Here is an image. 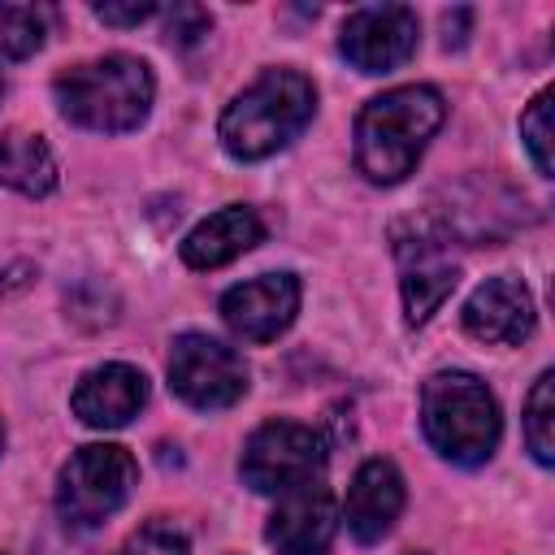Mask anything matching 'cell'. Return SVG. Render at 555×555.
Listing matches in <instances>:
<instances>
[{"mask_svg": "<svg viewBox=\"0 0 555 555\" xmlns=\"http://www.w3.org/2000/svg\"><path fill=\"white\" fill-rule=\"evenodd\" d=\"M447 104L434 87H395L373 95L356 117V165L369 182H399L442 126Z\"/></svg>", "mask_w": 555, "mask_h": 555, "instance_id": "6da1fadb", "label": "cell"}, {"mask_svg": "<svg viewBox=\"0 0 555 555\" xmlns=\"http://www.w3.org/2000/svg\"><path fill=\"white\" fill-rule=\"evenodd\" d=\"M317 108V91L299 69H264L243 95H234L217 121V139L234 160H264L286 147Z\"/></svg>", "mask_w": 555, "mask_h": 555, "instance_id": "7a4b0ae2", "label": "cell"}, {"mask_svg": "<svg viewBox=\"0 0 555 555\" xmlns=\"http://www.w3.org/2000/svg\"><path fill=\"white\" fill-rule=\"evenodd\" d=\"M61 113L82 126V130H100V134H121L134 130L156 95L152 69L139 56L113 52L100 61H82L65 74H56L52 82Z\"/></svg>", "mask_w": 555, "mask_h": 555, "instance_id": "3957f363", "label": "cell"}, {"mask_svg": "<svg viewBox=\"0 0 555 555\" xmlns=\"http://www.w3.org/2000/svg\"><path fill=\"white\" fill-rule=\"evenodd\" d=\"M421 425L451 464H481L499 447V403L473 373H434L421 390Z\"/></svg>", "mask_w": 555, "mask_h": 555, "instance_id": "277c9868", "label": "cell"}, {"mask_svg": "<svg viewBox=\"0 0 555 555\" xmlns=\"http://www.w3.org/2000/svg\"><path fill=\"white\" fill-rule=\"evenodd\" d=\"M134 481H139V464L126 447L113 442L78 447L56 477V512L65 525L91 529L130 499Z\"/></svg>", "mask_w": 555, "mask_h": 555, "instance_id": "5b68a950", "label": "cell"}, {"mask_svg": "<svg viewBox=\"0 0 555 555\" xmlns=\"http://www.w3.org/2000/svg\"><path fill=\"white\" fill-rule=\"evenodd\" d=\"M321 464H325V438L312 425H299V421H264L247 438L243 460H238V473H243V481L256 494H286L295 486L317 481Z\"/></svg>", "mask_w": 555, "mask_h": 555, "instance_id": "8992f818", "label": "cell"}, {"mask_svg": "<svg viewBox=\"0 0 555 555\" xmlns=\"http://www.w3.org/2000/svg\"><path fill=\"white\" fill-rule=\"evenodd\" d=\"M169 386L182 403L199 412L234 408L247 390V364L234 347L208 334H182L169 347Z\"/></svg>", "mask_w": 555, "mask_h": 555, "instance_id": "52a82bcc", "label": "cell"}, {"mask_svg": "<svg viewBox=\"0 0 555 555\" xmlns=\"http://www.w3.org/2000/svg\"><path fill=\"white\" fill-rule=\"evenodd\" d=\"M416 13L408 4H369L343 22L338 48L360 74H390L416 52Z\"/></svg>", "mask_w": 555, "mask_h": 555, "instance_id": "ba28073f", "label": "cell"}, {"mask_svg": "<svg viewBox=\"0 0 555 555\" xmlns=\"http://www.w3.org/2000/svg\"><path fill=\"white\" fill-rule=\"evenodd\" d=\"M395 251H399V286H403L408 321L421 325L451 295V286L460 278V264L451 260L447 238L434 234V230H425V225H416V234H399L395 238Z\"/></svg>", "mask_w": 555, "mask_h": 555, "instance_id": "9c48e42d", "label": "cell"}, {"mask_svg": "<svg viewBox=\"0 0 555 555\" xmlns=\"http://www.w3.org/2000/svg\"><path fill=\"white\" fill-rule=\"evenodd\" d=\"M299 312L295 273H260L221 295V317L243 343H273Z\"/></svg>", "mask_w": 555, "mask_h": 555, "instance_id": "30bf717a", "label": "cell"}, {"mask_svg": "<svg viewBox=\"0 0 555 555\" xmlns=\"http://www.w3.org/2000/svg\"><path fill=\"white\" fill-rule=\"evenodd\" d=\"M338 529V507L334 494L321 481L295 486L282 494L278 512L264 525V538L278 555H325Z\"/></svg>", "mask_w": 555, "mask_h": 555, "instance_id": "8fae6325", "label": "cell"}, {"mask_svg": "<svg viewBox=\"0 0 555 555\" xmlns=\"http://www.w3.org/2000/svg\"><path fill=\"white\" fill-rule=\"evenodd\" d=\"M464 330L481 343L512 347L533 330V295L520 278H486L464 304Z\"/></svg>", "mask_w": 555, "mask_h": 555, "instance_id": "7c38bea8", "label": "cell"}, {"mask_svg": "<svg viewBox=\"0 0 555 555\" xmlns=\"http://www.w3.org/2000/svg\"><path fill=\"white\" fill-rule=\"evenodd\" d=\"M403 512V477L390 460H364L347 486L343 520L356 542H382Z\"/></svg>", "mask_w": 555, "mask_h": 555, "instance_id": "4fadbf2b", "label": "cell"}, {"mask_svg": "<svg viewBox=\"0 0 555 555\" xmlns=\"http://www.w3.org/2000/svg\"><path fill=\"white\" fill-rule=\"evenodd\" d=\"M74 416L91 429H121L147 403V377L130 364H100L74 386Z\"/></svg>", "mask_w": 555, "mask_h": 555, "instance_id": "5bb4252c", "label": "cell"}, {"mask_svg": "<svg viewBox=\"0 0 555 555\" xmlns=\"http://www.w3.org/2000/svg\"><path fill=\"white\" fill-rule=\"evenodd\" d=\"M260 238H264L260 217H256L251 208H243V204H230V208L204 217V221L182 238V260H186L191 269H221V264H230L234 256L251 251Z\"/></svg>", "mask_w": 555, "mask_h": 555, "instance_id": "9a60e30c", "label": "cell"}, {"mask_svg": "<svg viewBox=\"0 0 555 555\" xmlns=\"http://www.w3.org/2000/svg\"><path fill=\"white\" fill-rule=\"evenodd\" d=\"M0 182L22 195H48L56 186V156L39 134L4 130L0 134Z\"/></svg>", "mask_w": 555, "mask_h": 555, "instance_id": "2e32d148", "label": "cell"}, {"mask_svg": "<svg viewBox=\"0 0 555 555\" xmlns=\"http://www.w3.org/2000/svg\"><path fill=\"white\" fill-rule=\"evenodd\" d=\"M43 43V13L35 4H0V61H22Z\"/></svg>", "mask_w": 555, "mask_h": 555, "instance_id": "e0dca14e", "label": "cell"}, {"mask_svg": "<svg viewBox=\"0 0 555 555\" xmlns=\"http://www.w3.org/2000/svg\"><path fill=\"white\" fill-rule=\"evenodd\" d=\"M551 386H555V373H542L529 390V403H525V442H529L538 464H555V438H551L555 399H551Z\"/></svg>", "mask_w": 555, "mask_h": 555, "instance_id": "ac0fdd59", "label": "cell"}, {"mask_svg": "<svg viewBox=\"0 0 555 555\" xmlns=\"http://www.w3.org/2000/svg\"><path fill=\"white\" fill-rule=\"evenodd\" d=\"M520 139H525L538 173L551 178V169H555V160H551V91H538L533 104L520 113Z\"/></svg>", "mask_w": 555, "mask_h": 555, "instance_id": "d6986e66", "label": "cell"}, {"mask_svg": "<svg viewBox=\"0 0 555 555\" xmlns=\"http://www.w3.org/2000/svg\"><path fill=\"white\" fill-rule=\"evenodd\" d=\"M117 555H186V538L173 525H143Z\"/></svg>", "mask_w": 555, "mask_h": 555, "instance_id": "ffe728a7", "label": "cell"}, {"mask_svg": "<svg viewBox=\"0 0 555 555\" xmlns=\"http://www.w3.org/2000/svg\"><path fill=\"white\" fill-rule=\"evenodd\" d=\"M208 26H212L208 9H199V4H173L165 35H169V43H182L186 48V43H199L208 35Z\"/></svg>", "mask_w": 555, "mask_h": 555, "instance_id": "44dd1931", "label": "cell"}, {"mask_svg": "<svg viewBox=\"0 0 555 555\" xmlns=\"http://www.w3.org/2000/svg\"><path fill=\"white\" fill-rule=\"evenodd\" d=\"M156 13V4H95V17L108 26H139Z\"/></svg>", "mask_w": 555, "mask_h": 555, "instance_id": "7402d4cb", "label": "cell"}, {"mask_svg": "<svg viewBox=\"0 0 555 555\" xmlns=\"http://www.w3.org/2000/svg\"><path fill=\"white\" fill-rule=\"evenodd\" d=\"M0 442H4V425H0Z\"/></svg>", "mask_w": 555, "mask_h": 555, "instance_id": "603a6c76", "label": "cell"}, {"mask_svg": "<svg viewBox=\"0 0 555 555\" xmlns=\"http://www.w3.org/2000/svg\"><path fill=\"white\" fill-rule=\"evenodd\" d=\"M0 91H4V82H0Z\"/></svg>", "mask_w": 555, "mask_h": 555, "instance_id": "cb8c5ba5", "label": "cell"}]
</instances>
